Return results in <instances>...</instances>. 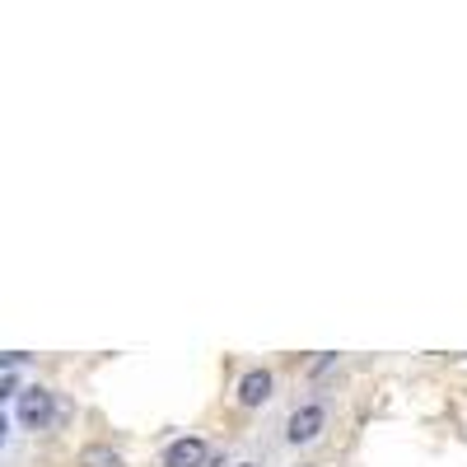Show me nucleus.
<instances>
[{"instance_id": "f257e3e1", "label": "nucleus", "mask_w": 467, "mask_h": 467, "mask_svg": "<svg viewBox=\"0 0 467 467\" xmlns=\"http://www.w3.org/2000/svg\"><path fill=\"white\" fill-rule=\"evenodd\" d=\"M52 420H57V398L47 388H24L19 393V425L24 431H47Z\"/></svg>"}, {"instance_id": "f03ea898", "label": "nucleus", "mask_w": 467, "mask_h": 467, "mask_svg": "<svg viewBox=\"0 0 467 467\" xmlns=\"http://www.w3.org/2000/svg\"><path fill=\"white\" fill-rule=\"evenodd\" d=\"M323 425H327V411H323L318 402H308V407H299V411L290 416L285 435H290V444H314V440L323 435Z\"/></svg>"}, {"instance_id": "7ed1b4c3", "label": "nucleus", "mask_w": 467, "mask_h": 467, "mask_svg": "<svg viewBox=\"0 0 467 467\" xmlns=\"http://www.w3.org/2000/svg\"><path fill=\"white\" fill-rule=\"evenodd\" d=\"M164 467H206V440L182 435L164 449Z\"/></svg>"}, {"instance_id": "20e7f679", "label": "nucleus", "mask_w": 467, "mask_h": 467, "mask_svg": "<svg viewBox=\"0 0 467 467\" xmlns=\"http://www.w3.org/2000/svg\"><path fill=\"white\" fill-rule=\"evenodd\" d=\"M271 398V374L266 369H248L239 379V407H262Z\"/></svg>"}, {"instance_id": "39448f33", "label": "nucleus", "mask_w": 467, "mask_h": 467, "mask_svg": "<svg viewBox=\"0 0 467 467\" xmlns=\"http://www.w3.org/2000/svg\"><path fill=\"white\" fill-rule=\"evenodd\" d=\"M80 467H127L122 453H117L112 444H85L80 449Z\"/></svg>"}, {"instance_id": "423d86ee", "label": "nucleus", "mask_w": 467, "mask_h": 467, "mask_svg": "<svg viewBox=\"0 0 467 467\" xmlns=\"http://www.w3.org/2000/svg\"><path fill=\"white\" fill-rule=\"evenodd\" d=\"M24 356H19V350H0V369H10V365H19Z\"/></svg>"}, {"instance_id": "0eeeda50", "label": "nucleus", "mask_w": 467, "mask_h": 467, "mask_svg": "<svg viewBox=\"0 0 467 467\" xmlns=\"http://www.w3.org/2000/svg\"><path fill=\"white\" fill-rule=\"evenodd\" d=\"M10 393H15V379H0V402H5Z\"/></svg>"}, {"instance_id": "6e6552de", "label": "nucleus", "mask_w": 467, "mask_h": 467, "mask_svg": "<svg viewBox=\"0 0 467 467\" xmlns=\"http://www.w3.org/2000/svg\"><path fill=\"white\" fill-rule=\"evenodd\" d=\"M0 444H5V420H0Z\"/></svg>"}, {"instance_id": "1a4fd4ad", "label": "nucleus", "mask_w": 467, "mask_h": 467, "mask_svg": "<svg viewBox=\"0 0 467 467\" xmlns=\"http://www.w3.org/2000/svg\"><path fill=\"white\" fill-rule=\"evenodd\" d=\"M239 467H262V462H239Z\"/></svg>"}]
</instances>
